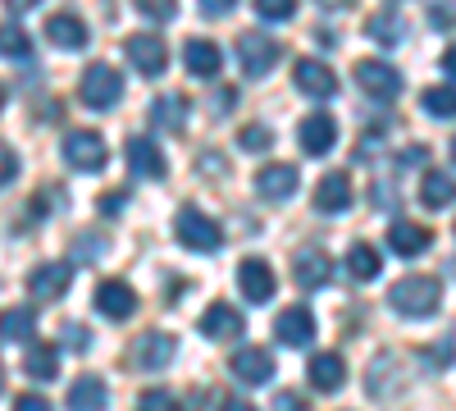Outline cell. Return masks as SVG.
Masks as SVG:
<instances>
[{
    "instance_id": "obj_1",
    "label": "cell",
    "mask_w": 456,
    "mask_h": 411,
    "mask_svg": "<svg viewBox=\"0 0 456 411\" xmlns=\"http://www.w3.org/2000/svg\"><path fill=\"white\" fill-rule=\"evenodd\" d=\"M388 302H393V311H402V316H434V311L443 307V288H438V279H429V275H406V279H397V284L388 288Z\"/></svg>"
},
{
    "instance_id": "obj_2",
    "label": "cell",
    "mask_w": 456,
    "mask_h": 411,
    "mask_svg": "<svg viewBox=\"0 0 456 411\" xmlns=\"http://www.w3.org/2000/svg\"><path fill=\"white\" fill-rule=\"evenodd\" d=\"M174 234H178V242H183L187 251H219V242H224V229H219L210 215H201L197 206H183V210H178Z\"/></svg>"
},
{
    "instance_id": "obj_3",
    "label": "cell",
    "mask_w": 456,
    "mask_h": 411,
    "mask_svg": "<svg viewBox=\"0 0 456 411\" xmlns=\"http://www.w3.org/2000/svg\"><path fill=\"white\" fill-rule=\"evenodd\" d=\"M279 60H283V46L274 42V37H265V32H242L238 37V64H242L247 78H265Z\"/></svg>"
},
{
    "instance_id": "obj_4",
    "label": "cell",
    "mask_w": 456,
    "mask_h": 411,
    "mask_svg": "<svg viewBox=\"0 0 456 411\" xmlns=\"http://www.w3.org/2000/svg\"><path fill=\"white\" fill-rule=\"evenodd\" d=\"M174 352H178L174 333L146 329V333H137V339L128 343V366H137V370H165L174 361Z\"/></svg>"
},
{
    "instance_id": "obj_5",
    "label": "cell",
    "mask_w": 456,
    "mask_h": 411,
    "mask_svg": "<svg viewBox=\"0 0 456 411\" xmlns=\"http://www.w3.org/2000/svg\"><path fill=\"white\" fill-rule=\"evenodd\" d=\"M128 64L142 73V78H160V73L169 69V46H165V37H156V32H137V37H128Z\"/></svg>"
},
{
    "instance_id": "obj_6",
    "label": "cell",
    "mask_w": 456,
    "mask_h": 411,
    "mask_svg": "<svg viewBox=\"0 0 456 411\" xmlns=\"http://www.w3.org/2000/svg\"><path fill=\"white\" fill-rule=\"evenodd\" d=\"M78 92H83V101L92 110H110L124 96V78H119V69H110V64H92V69H83Z\"/></svg>"
},
{
    "instance_id": "obj_7",
    "label": "cell",
    "mask_w": 456,
    "mask_h": 411,
    "mask_svg": "<svg viewBox=\"0 0 456 411\" xmlns=\"http://www.w3.org/2000/svg\"><path fill=\"white\" fill-rule=\"evenodd\" d=\"M356 83H361L365 96H374V101H393V96L402 92V73H397L393 64H384V60H361V64H356Z\"/></svg>"
},
{
    "instance_id": "obj_8",
    "label": "cell",
    "mask_w": 456,
    "mask_h": 411,
    "mask_svg": "<svg viewBox=\"0 0 456 411\" xmlns=\"http://www.w3.org/2000/svg\"><path fill=\"white\" fill-rule=\"evenodd\" d=\"M64 160L83 174L105 169V137L101 133H69L64 137Z\"/></svg>"
},
{
    "instance_id": "obj_9",
    "label": "cell",
    "mask_w": 456,
    "mask_h": 411,
    "mask_svg": "<svg viewBox=\"0 0 456 411\" xmlns=\"http://www.w3.org/2000/svg\"><path fill=\"white\" fill-rule=\"evenodd\" d=\"M292 83L306 92L311 101H329V96H338V73H333L329 64H320V60H297Z\"/></svg>"
},
{
    "instance_id": "obj_10",
    "label": "cell",
    "mask_w": 456,
    "mask_h": 411,
    "mask_svg": "<svg viewBox=\"0 0 456 411\" xmlns=\"http://www.w3.org/2000/svg\"><path fill=\"white\" fill-rule=\"evenodd\" d=\"M228 370H233V380H242V384H270L274 357L265 348H238L233 357H228Z\"/></svg>"
},
{
    "instance_id": "obj_11",
    "label": "cell",
    "mask_w": 456,
    "mask_h": 411,
    "mask_svg": "<svg viewBox=\"0 0 456 411\" xmlns=\"http://www.w3.org/2000/svg\"><path fill=\"white\" fill-rule=\"evenodd\" d=\"M274 333H279V343H288V348H311V339H315V316H311V307H288V311H279Z\"/></svg>"
},
{
    "instance_id": "obj_12",
    "label": "cell",
    "mask_w": 456,
    "mask_h": 411,
    "mask_svg": "<svg viewBox=\"0 0 456 411\" xmlns=\"http://www.w3.org/2000/svg\"><path fill=\"white\" fill-rule=\"evenodd\" d=\"M124 156H128V169H133L137 178H165V169H169L165 152H160L151 137H128Z\"/></svg>"
},
{
    "instance_id": "obj_13",
    "label": "cell",
    "mask_w": 456,
    "mask_h": 411,
    "mask_svg": "<svg viewBox=\"0 0 456 411\" xmlns=\"http://www.w3.org/2000/svg\"><path fill=\"white\" fill-rule=\"evenodd\" d=\"M69 279H73L69 260H46V266H37L28 275V288H32V297H42V302H55V297L69 292Z\"/></svg>"
},
{
    "instance_id": "obj_14",
    "label": "cell",
    "mask_w": 456,
    "mask_h": 411,
    "mask_svg": "<svg viewBox=\"0 0 456 411\" xmlns=\"http://www.w3.org/2000/svg\"><path fill=\"white\" fill-rule=\"evenodd\" d=\"M96 311H101L105 320H128V316L137 311V292H133L124 279H105V284L96 288Z\"/></svg>"
},
{
    "instance_id": "obj_15",
    "label": "cell",
    "mask_w": 456,
    "mask_h": 411,
    "mask_svg": "<svg viewBox=\"0 0 456 411\" xmlns=\"http://www.w3.org/2000/svg\"><path fill=\"white\" fill-rule=\"evenodd\" d=\"M297 188H301L297 165H265V169L256 174V193H260L265 201H288Z\"/></svg>"
},
{
    "instance_id": "obj_16",
    "label": "cell",
    "mask_w": 456,
    "mask_h": 411,
    "mask_svg": "<svg viewBox=\"0 0 456 411\" xmlns=\"http://www.w3.org/2000/svg\"><path fill=\"white\" fill-rule=\"evenodd\" d=\"M238 288L247 292V302H270L274 297V270L260 256H247L238 266Z\"/></svg>"
},
{
    "instance_id": "obj_17",
    "label": "cell",
    "mask_w": 456,
    "mask_h": 411,
    "mask_svg": "<svg viewBox=\"0 0 456 411\" xmlns=\"http://www.w3.org/2000/svg\"><path fill=\"white\" fill-rule=\"evenodd\" d=\"M242 329H247L242 311H238V307H228V302H215V307H206V316H201V333H206V339H215V343L238 339Z\"/></svg>"
},
{
    "instance_id": "obj_18",
    "label": "cell",
    "mask_w": 456,
    "mask_h": 411,
    "mask_svg": "<svg viewBox=\"0 0 456 411\" xmlns=\"http://www.w3.org/2000/svg\"><path fill=\"white\" fill-rule=\"evenodd\" d=\"M333 142H338V124L333 115H311V119H301V152L306 156H329L333 152Z\"/></svg>"
},
{
    "instance_id": "obj_19",
    "label": "cell",
    "mask_w": 456,
    "mask_h": 411,
    "mask_svg": "<svg viewBox=\"0 0 456 411\" xmlns=\"http://www.w3.org/2000/svg\"><path fill=\"white\" fill-rule=\"evenodd\" d=\"M352 206V178L347 174H324L320 178V188H315V210L320 215H342V210H347Z\"/></svg>"
},
{
    "instance_id": "obj_20",
    "label": "cell",
    "mask_w": 456,
    "mask_h": 411,
    "mask_svg": "<svg viewBox=\"0 0 456 411\" xmlns=\"http://www.w3.org/2000/svg\"><path fill=\"white\" fill-rule=\"evenodd\" d=\"M46 42L60 51H83L87 46V23L78 14H51L46 19Z\"/></svg>"
},
{
    "instance_id": "obj_21",
    "label": "cell",
    "mask_w": 456,
    "mask_h": 411,
    "mask_svg": "<svg viewBox=\"0 0 456 411\" xmlns=\"http://www.w3.org/2000/svg\"><path fill=\"white\" fill-rule=\"evenodd\" d=\"M429 242H434V234L425 229V224L393 219V229H388V247H393L397 256H420V251H429Z\"/></svg>"
},
{
    "instance_id": "obj_22",
    "label": "cell",
    "mask_w": 456,
    "mask_h": 411,
    "mask_svg": "<svg viewBox=\"0 0 456 411\" xmlns=\"http://www.w3.org/2000/svg\"><path fill=\"white\" fill-rule=\"evenodd\" d=\"M306 380L320 389V393H333L342 380H347V361H342L338 352H320L306 361Z\"/></svg>"
},
{
    "instance_id": "obj_23",
    "label": "cell",
    "mask_w": 456,
    "mask_h": 411,
    "mask_svg": "<svg viewBox=\"0 0 456 411\" xmlns=\"http://www.w3.org/2000/svg\"><path fill=\"white\" fill-rule=\"evenodd\" d=\"M329 275H333V266H329V256H324V251H297V260H292V279H297V288H324Z\"/></svg>"
},
{
    "instance_id": "obj_24",
    "label": "cell",
    "mask_w": 456,
    "mask_h": 411,
    "mask_svg": "<svg viewBox=\"0 0 456 411\" xmlns=\"http://www.w3.org/2000/svg\"><path fill=\"white\" fill-rule=\"evenodd\" d=\"M183 64H187V73H192V78H215V73H219V46L192 37V42L183 46Z\"/></svg>"
},
{
    "instance_id": "obj_25",
    "label": "cell",
    "mask_w": 456,
    "mask_h": 411,
    "mask_svg": "<svg viewBox=\"0 0 456 411\" xmlns=\"http://www.w3.org/2000/svg\"><path fill=\"white\" fill-rule=\"evenodd\" d=\"M105 380L101 375H78L69 389V411H105Z\"/></svg>"
},
{
    "instance_id": "obj_26",
    "label": "cell",
    "mask_w": 456,
    "mask_h": 411,
    "mask_svg": "<svg viewBox=\"0 0 456 411\" xmlns=\"http://www.w3.org/2000/svg\"><path fill=\"white\" fill-rule=\"evenodd\" d=\"M32 333H37L32 307H10V311H0V343H28Z\"/></svg>"
},
{
    "instance_id": "obj_27",
    "label": "cell",
    "mask_w": 456,
    "mask_h": 411,
    "mask_svg": "<svg viewBox=\"0 0 456 411\" xmlns=\"http://www.w3.org/2000/svg\"><path fill=\"white\" fill-rule=\"evenodd\" d=\"M151 124L169 128V133H183V124H187V96H156V101H151Z\"/></svg>"
},
{
    "instance_id": "obj_28",
    "label": "cell",
    "mask_w": 456,
    "mask_h": 411,
    "mask_svg": "<svg viewBox=\"0 0 456 411\" xmlns=\"http://www.w3.org/2000/svg\"><path fill=\"white\" fill-rule=\"evenodd\" d=\"M420 201H425L429 210H438V206L456 201V178H452V174H443V169L425 174V178H420Z\"/></svg>"
},
{
    "instance_id": "obj_29",
    "label": "cell",
    "mask_w": 456,
    "mask_h": 411,
    "mask_svg": "<svg viewBox=\"0 0 456 411\" xmlns=\"http://www.w3.org/2000/svg\"><path fill=\"white\" fill-rule=\"evenodd\" d=\"M379 270H384V256H379L370 242H356L352 251H347V275L352 279H361V284H370Z\"/></svg>"
},
{
    "instance_id": "obj_30",
    "label": "cell",
    "mask_w": 456,
    "mask_h": 411,
    "mask_svg": "<svg viewBox=\"0 0 456 411\" xmlns=\"http://www.w3.org/2000/svg\"><path fill=\"white\" fill-rule=\"evenodd\" d=\"M28 375L32 380H55L60 375V348L55 343H37L28 352Z\"/></svg>"
},
{
    "instance_id": "obj_31",
    "label": "cell",
    "mask_w": 456,
    "mask_h": 411,
    "mask_svg": "<svg viewBox=\"0 0 456 411\" xmlns=\"http://www.w3.org/2000/svg\"><path fill=\"white\" fill-rule=\"evenodd\" d=\"M365 32L374 37L379 46H397V42H402V32H406V23H402V14L388 10V14H374V19L365 23Z\"/></svg>"
},
{
    "instance_id": "obj_32",
    "label": "cell",
    "mask_w": 456,
    "mask_h": 411,
    "mask_svg": "<svg viewBox=\"0 0 456 411\" xmlns=\"http://www.w3.org/2000/svg\"><path fill=\"white\" fill-rule=\"evenodd\" d=\"M420 105L429 110L434 119H452L456 115V87H425Z\"/></svg>"
},
{
    "instance_id": "obj_33",
    "label": "cell",
    "mask_w": 456,
    "mask_h": 411,
    "mask_svg": "<svg viewBox=\"0 0 456 411\" xmlns=\"http://www.w3.org/2000/svg\"><path fill=\"white\" fill-rule=\"evenodd\" d=\"M28 51H32L28 32H23L19 23H0V55H10V60H23Z\"/></svg>"
},
{
    "instance_id": "obj_34",
    "label": "cell",
    "mask_w": 456,
    "mask_h": 411,
    "mask_svg": "<svg viewBox=\"0 0 456 411\" xmlns=\"http://www.w3.org/2000/svg\"><path fill=\"white\" fill-rule=\"evenodd\" d=\"M137 411H183V407H178V398L165 393V389H146V393L137 398Z\"/></svg>"
},
{
    "instance_id": "obj_35",
    "label": "cell",
    "mask_w": 456,
    "mask_h": 411,
    "mask_svg": "<svg viewBox=\"0 0 456 411\" xmlns=\"http://www.w3.org/2000/svg\"><path fill=\"white\" fill-rule=\"evenodd\" d=\"M256 14L270 19V23H283L297 14V0H256Z\"/></svg>"
},
{
    "instance_id": "obj_36",
    "label": "cell",
    "mask_w": 456,
    "mask_h": 411,
    "mask_svg": "<svg viewBox=\"0 0 456 411\" xmlns=\"http://www.w3.org/2000/svg\"><path fill=\"white\" fill-rule=\"evenodd\" d=\"M73 251H78V260H101L105 256V234H78L73 238Z\"/></svg>"
},
{
    "instance_id": "obj_37",
    "label": "cell",
    "mask_w": 456,
    "mask_h": 411,
    "mask_svg": "<svg viewBox=\"0 0 456 411\" xmlns=\"http://www.w3.org/2000/svg\"><path fill=\"white\" fill-rule=\"evenodd\" d=\"M452 357H456V339H443L438 348L420 352V361H429V370H447V366H452Z\"/></svg>"
},
{
    "instance_id": "obj_38",
    "label": "cell",
    "mask_w": 456,
    "mask_h": 411,
    "mask_svg": "<svg viewBox=\"0 0 456 411\" xmlns=\"http://www.w3.org/2000/svg\"><path fill=\"white\" fill-rule=\"evenodd\" d=\"M133 5H137L146 19H174V14H178V0H133Z\"/></svg>"
},
{
    "instance_id": "obj_39",
    "label": "cell",
    "mask_w": 456,
    "mask_h": 411,
    "mask_svg": "<svg viewBox=\"0 0 456 411\" xmlns=\"http://www.w3.org/2000/svg\"><path fill=\"white\" fill-rule=\"evenodd\" d=\"M270 142H274V133L265 128V124H247L242 128V146H247V152H265Z\"/></svg>"
},
{
    "instance_id": "obj_40",
    "label": "cell",
    "mask_w": 456,
    "mask_h": 411,
    "mask_svg": "<svg viewBox=\"0 0 456 411\" xmlns=\"http://www.w3.org/2000/svg\"><path fill=\"white\" fill-rule=\"evenodd\" d=\"M14 174H19V156L10 152L5 142H0V188H5V183H10Z\"/></svg>"
},
{
    "instance_id": "obj_41",
    "label": "cell",
    "mask_w": 456,
    "mask_h": 411,
    "mask_svg": "<svg viewBox=\"0 0 456 411\" xmlns=\"http://www.w3.org/2000/svg\"><path fill=\"white\" fill-rule=\"evenodd\" d=\"M14 411H51V402H46V398H37V393H23V398L14 402Z\"/></svg>"
},
{
    "instance_id": "obj_42",
    "label": "cell",
    "mask_w": 456,
    "mask_h": 411,
    "mask_svg": "<svg viewBox=\"0 0 456 411\" xmlns=\"http://www.w3.org/2000/svg\"><path fill=\"white\" fill-rule=\"evenodd\" d=\"M238 0H201V14H210V19H219V14H228Z\"/></svg>"
},
{
    "instance_id": "obj_43",
    "label": "cell",
    "mask_w": 456,
    "mask_h": 411,
    "mask_svg": "<svg viewBox=\"0 0 456 411\" xmlns=\"http://www.w3.org/2000/svg\"><path fill=\"white\" fill-rule=\"evenodd\" d=\"M233 101H238V92H233V87H224V92L215 96V115H228V110H233Z\"/></svg>"
},
{
    "instance_id": "obj_44",
    "label": "cell",
    "mask_w": 456,
    "mask_h": 411,
    "mask_svg": "<svg viewBox=\"0 0 456 411\" xmlns=\"http://www.w3.org/2000/svg\"><path fill=\"white\" fill-rule=\"evenodd\" d=\"M64 343H69V348H87V333H83L78 325H69V329H64Z\"/></svg>"
},
{
    "instance_id": "obj_45",
    "label": "cell",
    "mask_w": 456,
    "mask_h": 411,
    "mask_svg": "<svg viewBox=\"0 0 456 411\" xmlns=\"http://www.w3.org/2000/svg\"><path fill=\"white\" fill-rule=\"evenodd\" d=\"M279 411H306V402H301L297 393H279Z\"/></svg>"
},
{
    "instance_id": "obj_46",
    "label": "cell",
    "mask_w": 456,
    "mask_h": 411,
    "mask_svg": "<svg viewBox=\"0 0 456 411\" xmlns=\"http://www.w3.org/2000/svg\"><path fill=\"white\" fill-rule=\"evenodd\" d=\"M124 201H128V197H124V193H110V197H105V201H101V210H105V215H114V210H119V206H124Z\"/></svg>"
},
{
    "instance_id": "obj_47",
    "label": "cell",
    "mask_w": 456,
    "mask_h": 411,
    "mask_svg": "<svg viewBox=\"0 0 456 411\" xmlns=\"http://www.w3.org/2000/svg\"><path fill=\"white\" fill-rule=\"evenodd\" d=\"M219 411H256V407H251V402H242V398H228Z\"/></svg>"
},
{
    "instance_id": "obj_48",
    "label": "cell",
    "mask_w": 456,
    "mask_h": 411,
    "mask_svg": "<svg viewBox=\"0 0 456 411\" xmlns=\"http://www.w3.org/2000/svg\"><path fill=\"white\" fill-rule=\"evenodd\" d=\"M443 69H447L452 78H456V46H447V51H443Z\"/></svg>"
},
{
    "instance_id": "obj_49",
    "label": "cell",
    "mask_w": 456,
    "mask_h": 411,
    "mask_svg": "<svg viewBox=\"0 0 456 411\" xmlns=\"http://www.w3.org/2000/svg\"><path fill=\"white\" fill-rule=\"evenodd\" d=\"M197 169H215V174H219V169H224V160H219V156H201V160H197Z\"/></svg>"
},
{
    "instance_id": "obj_50",
    "label": "cell",
    "mask_w": 456,
    "mask_h": 411,
    "mask_svg": "<svg viewBox=\"0 0 456 411\" xmlns=\"http://www.w3.org/2000/svg\"><path fill=\"white\" fill-rule=\"evenodd\" d=\"M5 5H10V10H19V14H23V10H32V5H37V0H5Z\"/></svg>"
},
{
    "instance_id": "obj_51",
    "label": "cell",
    "mask_w": 456,
    "mask_h": 411,
    "mask_svg": "<svg viewBox=\"0 0 456 411\" xmlns=\"http://www.w3.org/2000/svg\"><path fill=\"white\" fill-rule=\"evenodd\" d=\"M324 10H342V5H352V0H320Z\"/></svg>"
},
{
    "instance_id": "obj_52",
    "label": "cell",
    "mask_w": 456,
    "mask_h": 411,
    "mask_svg": "<svg viewBox=\"0 0 456 411\" xmlns=\"http://www.w3.org/2000/svg\"><path fill=\"white\" fill-rule=\"evenodd\" d=\"M0 110H5V87H0Z\"/></svg>"
},
{
    "instance_id": "obj_53",
    "label": "cell",
    "mask_w": 456,
    "mask_h": 411,
    "mask_svg": "<svg viewBox=\"0 0 456 411\" xmlns=\"http://www.w3.org/2000/svg\"><path fill=\"white\" fill-rule=\"evenodd\" d=\"M452 160H456V137H452Z\"/></svg>"
},
{
    "instance_id": "obj_54",
    "label": "cell",
    "mask_w": 456,
    "mask_h": 411,
    "mask_svg": "<svg viewBox=\"0 0 456 411\" xmlns=\"http://www.w3.org/2000/svg\"><path fill=\"white\" fill-rule=\"evenodd\" d=\"M0 389H5V375H0Z\"/></svg>"
}]
</instances>
